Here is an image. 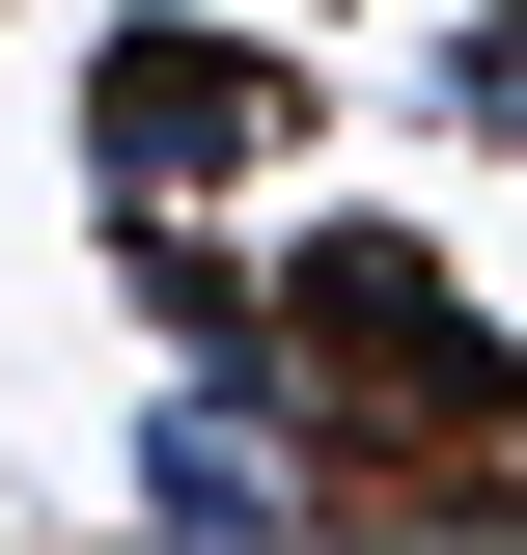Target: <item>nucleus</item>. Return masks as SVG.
Instances as JSON below:
<instances>
[{"label": "nucleus", "mask_w": 527, "mask_h": 555, "mask_svg": "<svg viewBox=\"0 0 527 555\" xmlns=\"http://www.w3.org/2000/svg\"><path fill=\"white\" fill-rule=\"evenodd\" d=\"M278 139H306V56H278L250 0H112V28H83V222L278 195Z\"/></svg>", "instance_id": "obj_1"}, {"label": "nucleus", "mask_w": 527, "mask_h": 555, "mask_svg": "<svg viewBox=\"0 0 527 555\" xmlns=\"http://www.w3.org/2000/svg\"><path fill=\"white\" fill-rule=\"evenodd\" d=\"M112 500H139V528L278 555V528H333V444H306V389H278V361H167V389H139V444H112Z\"/></svg>", "instance_id": "obj_2"}]
</instances>
